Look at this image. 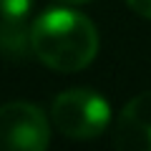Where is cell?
Segmentation results:
<instances>
[{
  "label": "cell",
  "instance_id": "obj_4",
  "mask_svg": "<svg viewBox=\"0 0 151 151\" xmlns=\"http://www.w3.org/2000/svg\"><path fill=\"white\" fill-rule=\"evenodd\" d=\"M113 146L121 151H151V91L134 96L113 126Z\"/></svg>",
  "mask_w": 151,
  "mask_h": 151
},
{
  "label": "cell",
  "instance_id": "obj_2",
  "mask_svg": "<svg viewBox=\"0 0 151 151\" xmlns=\"http://www.w3.org/2000/svg\"><path fill=\"white\" fill-rule=\"evenodd\" d=\"M53 126L68 139H96L111 124V106L93 88H68L50 106Z\"/></svg>",
  "mask_w": 151,
  "mask_h": 151
},
{
  "label": "cell",
  "instance_id": "obj_6",
  "mask_svg": "<svg viewBox=\"0 0 151 151\" xmlns=\"http://www.w3.org/2000/svg\"><path fill=\"white\" fill-rule=\"evenodd\" d=\"M33 0H0V18L5 20H25Z\"/></svg>",
  "mask_w": 151,
  "mask_h": 151
},
{
  "label": "cell",
  "instance_id": "obj_7",
  "mask_svg": "<svg viewBox=\"0 0 151 151\" xmlns=\"http://www.w3.org/2000/svg\"><path fill=\"white\" fill-rule=\"evenodd\" d=\"M126 3H129V8L134 13H139V15L151 20V0H126Z\"/></svg>",
  "mask_w": 151,
  "mask_h": 151
},
{
  "label": "cell",
  "instance_id": "obj_8",
  "mask_svg": "<svg viewBox=\"0 0 151 151\" xmlns=\"http://www.w3.org/2000/svg\"><path fill=\"white\" fill-rule=\"evenodd\" d=\"M60 5H83V3H88V0H58Z\"/></svg>",
  "mask_w": 151,
  "mask_h": 151
},
{
  "label": "cell",
  "instance_id": "obj_5",
  "mask_svg": "<svg viewBox=\"0 0 151 151\" xmlns=\"http://www.w3.org/2000/svg\"><path fill=\"white\" fill-rule=\"evenodd\" d=\"M0 50L13 58H23L30 50V28H25V20H0Z\"/></svg>",
  "mask_w": 151,
  "mask_h": 151
},
{
  "label": "cell",
  "instance_id": "obj_1",
  "mask_svg": "<svg viewBox=\"0 0 151 151\" xmlns=\"http://www.w3.org/2000/svg\"><path fill=\"white\" fill-rule=\"evenodd\" d=\"M30 53L58 73H76L93 63L98 53V30L70 5L40 13L30 25Z\"/></svg>",
  "mask_w": 151,
  "mask_h": 151
},
{
  "label": "cell",
  "instance_id": "obj_3",
  "mask_svg": "<svg viewBox=\"0 0 151 151\" xmlns=\"http://www.w3.org/2000/svg\"><path fill=\"white\" fill-rule=\"evenodd\" d=\"M50 146V124L45 113L28 101L0 106V151H45Z\"/></svg>",
  "mask_w": 151,
  "mask_h": 151
}]
</instances>
